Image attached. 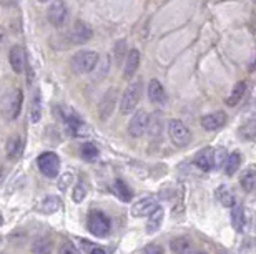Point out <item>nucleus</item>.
Listing matches in <instances>:
<instances>
[{"mask_svg": "<svg viewBox=\"0 0 256 254\" xmlns=\"http://www.w3.org/2000/svg\"><path fill=\"white\" fill-rule=\"evenodd\" d=\"M20 151H22V140H20V136H12V138H8L7 141V156L10 160L17 158L20 155Z\"/></svg>", "mask_w": 256, "mask_h": 254, "instance_id": "obj_31", "label": "nucleus"}, {"mask_svg": "<svg viewBox=\"0 0 256 254\" xmlns=\"http://www.w3.org/2000/svg\"><path fill=\"white\" fill-rule=\"evenodd\" d=\"M32 253L34 254H52L54 253V241L47 236L38 238V240L34 241Z\"/></svg>", "mask_w": 256, "mask_h": 254, "instance_id": "obj_23", "label": "nucleus"}, {"mask_svg": "<svg viewBox=\"0 0 256 254\" xmlns=\"http://www.w3.org/2000/svg\"><path fill=\"white\" fill-rule=\"evenodd\" d=\"M8 60H10V65H12V70L15 73H22L24 72L25 55H24L22 47H18V45L12 47V50H10V55H8Z\"/></svg>", "mask_w": 256, "mask_h": 254, "instance_id": "obj_17", "label": "nucleus"}, {"mask_svg": "<svg viewBox=\"0 0 256 254\" xmlns=\"http://www.w3.org/2000/svg\"><path fill=\"white\" fill-rule=\"evenodd\" d=\"M168 135H170L173 145L178 146V148H185L192 141L190 130H188V126L182 120H170V123H168Z\"/></svg>", "mask_w": 256, "mask_h": 254, "instance_id": "obj_4", "label": "nucleus"}, {"mask_svg": "<svg viewBox=\"0 0 256 254\" xmlns=\"http://www.w3.org/2000/svg\"><path fill=\"white\" fill-rule=\"evenodd\" d=\"M22 101H24V95L20 90H14L8 96V110H7V116L8 120H15L20 115V110H22Z\"/></svg>", "mask_w": 256, "mask_h": 254, "instance_id": "obj_13", "label": "nucleus"}, {"mask_svg": "<svg viewBox=\"0 0 256 254\" xmlns=\"http://www.w3.org/2000/svg\"><path fill=\"white\" fill-rule=\"evenodd\" d=\"M148 133L150 136H160L162 130H163V121H162V116L155 113L153 116H148V126H146Z\"/></svg>", "mask_w": 256, "mask_h": 254, "instance_id": "obj_30", "label": "nucleus"}, {"mask_svg": "<svg viewBox=\"0 0 256 254\" xmlns=\"http://www.w3.org/2000/svg\"><path fill=\"white\" fill-rule=\"evenodd\" d=\"M80 155H82V158H84L85 161H95L96 158H98L100 150L96 148V145H94L92 141H86V143L82 145Z\"/></svg>", "mask_w": 256, "mask_h": 254, "instance_id": "obj_28", "label": "nucleus"}, {"mask_svg": "<svg viewBox=\"0 0 256 254\" xmlns=\"http://www.w3.org/2000/svg\"><path fill=\"white\" fill-rule=\"evenodd\" d=\"M90 254H105V251L102 250V248H94V250H92V253Z\"/></svg>", "mask_w": 256, "mask_h": 254, "instance_id": "obj_39", "label": "nucleus"}, {"mask_svg": "<svg viewBox=\"0 0 256 254\" xmlns=\"http://www.w3.org/2000/svg\"><path fill=\"white\" fill-rule=\"evenodd\" d=\"M74 180V175L72 173H66V175H64L62 178H60V183H58V188L62 191H65L66 190V186H68V181H72Z\"/></svg>", "mask_w": 256, "mask_h": 254, "instance_id": "obj_38", "label": "nucleus"}, {"mask_svg": "<svg viewBox=\"0 0 256 254\" xmlns=\"http://www.w3.org/2000/svg\"><path fill=\"white\" fill-rule=\"evenodd\" d=\"M58 254H80L78 250L75 248L74 243H70V241H65L62 246H60V250H58Z\"/></svg>", "mask_w": 256, "mask_h": 254, "instance_id": "obj_35", "label": "nucleus"}, {"mask_svg": "<svg viewBox=\"0 0 256 254\" xmlns=\"http://www.w3.org/2000/svg\"><path fill=\"white\" fill-rule=\"evenodd\" d=\"M240 165H242V156H240L238 151H233L232 155H228V158L223 165L226 176H233L240 170Z\"/></svg>", "mask_w": 256, "mask_h": 254, "instance_id": "obj_27", "label": "nucleus"}, {"mask_svg": "<svg viewBox=\"0 0 256 254\" xmlns=\"http://www.w3.org/2000/svg\"><path fill=\"white\" fill-rule=\"evenodd\" d=\"M40 118H42V96H40V91L35 88L32 100H30V121L38 123Z\"/></svg>", "mask_w": 256, "mask_h": 254, "instance_id": "obj_19", "label": "nucleus"}, {"mask_svg": "<svg viewBox=\"0 0 256 254\" xmlns=\"http://www.w3.org/2000/svg\"><path fill=\"white\" fill-rule=\"evenodd\" d=\"M60 116H62V120H64V123L66 126V130H68V133H72L74 136L86 135L84 121L80 120V116L76 115L72 108H64V106H60Z\"/></svg>", "mask_w": 256, "mask_h": 254, "instance_id": "obj_5", "label": "nucleus"}, {"mask_svg": "<svg viewBox=\"0 0 256 254\" xmlns=\"http://www.w3.org/2000/svg\"><path fill=\"white\" fill-rule=\"evenodd\" d=\"M60 210H62V200H60L58 196L48 195L47 198H44L38 205V211L44 213V215H54V213H57Z\"/></svg>", "mask_w": 256, "mask_h": 254, "instance_id": "obj_16", "label": "nucleus"}, {"mask_svg": "<svg viewBox=\"0 0 256 254\" xmlns=\"http://www.w3.org/2000/svg\"><path fill=\"white\" fill-rule=\"evenodd\" d=\"M226 123V115L224 111H214V113H208L202 118V126L206 131H214L220 130Z\"/></svg>", "mask_w": 256, "mask_h": 254, "instance_id": "obj_12", "label": "nucleus"}, {"mask_svg": "<svg viewBox=\"0 0 256 254\" xmlns=\"http://www.w3.org/2000/svg\"><path fill=\"white\" fill-rule=\"evenodd\" d=\"M163 218H165V213H163V208L158 206L155 211L152 213L150 216H148V223H146V233H150V235H153V233H156L158 230H160L162 223H163Z\"/></svg>", "mask_w": 256, "mask_h": 254, "instance_id": "obj_21", "label": "nucleus"}, {"mask_svg": "<svg viewBox=\"0 0 256 254\" xmlns=\"http://www.w3.org/2000/svg\"><path fill=\"white\" fill-rule=\"evenodd\" d=\"M148 98H150L152 103L156 105L165 101V88L158 80H150V83H148Z\"/></svg>", "mask_w": 256, "mask_h": 254, "instance_id": "obj_18", "label": "nucleus"}, {"mask_svg": "<svg viewBox=\"0 0 256 254\" xmlns=\"http://www.w3.org/2000/svg\"><path fill=\"white\" fill-rule=\"evenodd\" d=\"M143 254H163V248L160 245H148L143 250Z\"/></svg>", "mask_w": 256, "mask_h": 254, "instance_id": "obj_37", "label": "nucleus"}, {"mask_svg": "<svg viewBox=\"0 0 256 254\" xmlns=\"http://www.w3.org/2000/svg\"><path fill=\"white\" fill-rule=\"evenodd\" d=\"M125 48H126V43L124 42V40L116 42V45H115V58H116V62H118V63L122 62V60H124Z\"/></svg>", "mask_w": 256, "mask_h": 254, "instance_id": "obj_36", "label": "nucleus"}, {"mask_svg": "<svg viewBox=\"0 0 256 254\" xmlns=\"http://www.w3.org/2000/svg\"><path fill=\"white\" fill-rule=\"evenodd\" d=\"M146 126H148L146 111L138 110L136 113L132 116L130 123H128V133H130V136H133V138H140V136L145 135Z\"/></svg>", "mask_w": 256, "mask_h": 254, "instance_id": "obj_8", "label": "nucleus"}, {"mask_svg": "<svg viewBox=\"0 0 256 254\" xmlns=\"http://www.w3.org/2000/svg\"><path fill=\"white\" fill-rule=\"evenodd\" d=\"M66 18V7L64 0H55V2L48 7V20L54 27H60L64 25Z\"/></svg>", "mask_w": 256, "mask_h": 254, "instance_id": "obj_11", "label": "nucleus"}, {"mask_svg": "<svg viewBox=\"0 0 256 254\" xmlns=\"http://www.w3.org/2000/svg\"><path fill=\"white\" fill-rule=\"evenodd\" d=\"M86 198V188L82 185V183H78L75 188H74V193H72V200H74L75 203H82Z\"/></svg>", "mask_w": 256, "mask_h": 254, "instance_id": "obj_34", "label": "nucleus"}, {"mask_svg": "<svg viewBox=\"0 0 256 254\" xmlns=\"http://www.w3.org/2000/svg\"><path fill=\"white\" fill-rule=\"evenodd\" d=\"M142 98V80H136L126 86L124 96L120 100V110L124 115H130L136 108V103Z\"/></svg>", "mask_w": 256, "mask_h": 254, "instance_id": "obj_2", "label": "nucleus"}, {"mask_svg": "<svg viewBox=\"0 0 256 254\" xmlns=\"http://www.w3.org/2000/svg\"><path fill=\"white\" fill-rule=\"evenodd\" d=\"M96 63H98V55L95 52H90V50H82V52H76L72 58V68L76 73H90L94 72Z\"/></svg>", "mask_w": 256, "mask_h": 254, "instance_id": "obj_1", "label": "nucleus"}, {"mask_svg": "<svg viewBox=\"0 0 256 254\" xmlns=\"http://www.w3.org/2000/svg\"><path fill=\"white\" fill-rule=\"evenodd\" d=\"M232 223L236 231H243L246 225V218H244V208L242 205H234L232 210Z\"/></svg>", "mask_w": 256, "mask_h": 254, "instance_id": "obj_25", "label": "nucleus"}, {"mask_svg": "<svg viewBox=\"0 0 256 254\" xmlns=\"http://www.w3.org/2000/svg\"><path fill=\"white\" fill-rule=\"evenodd\" d=\"M38 2H48V0H38Z\"/></svg>", "mask_w": 256, "mask_h": 254, "instance_id": "obj_42", "label": "nucleus"}, {"mask_svg": "<svg viewBox=\"0 0 256 254\" xmlns=\"http://www.w3.org/2000/svg\"><path fill=\"white\" fill-rule=\"evenodd\" d=\"M92 38V28L88 23L85 22H75L74 27L70 28L68 32V40L72 43L75 45H82V43H86L88 40Z\"/></svg>", "mask_w": 256, "mask_h": 254, "instance_id": "obj_9", "label": "nucleus"}, {"mask_svg": "<svg viewBox=\"0 0 256 254\" xmlns=\"http://www.w3.org/2000/svg\"><path fill=\"white\" fill-rule=\"evenodd\" d=\"M110 190L112 193L118 198V200H122L124 203H128V201H132V196H133V193L130 188L126 186V183L125 181H122V180H115L114 183H112V186H110Z\"/></svg>", "mask_w": 256, "mask_h": 254, "instance_id": "obj_20", "label": "nucleus"}, {"mask_svg": "<svg viewBox=\"0 0 256 254\" xmlns=\"http://www.w3.org/2000/svg\"><path fill=\"white\" fill-rule=\"evenodd\" d=\"M240 183H242V188L246 193H252L253 188L256 185V170L253 165H250L246 170L243 171L242 178H240Z\"/></svg>", "mask_w": 256, "mask_h": 254, "instance_id": "obj_22", "label": "nucleus"}, {"mask_svg": "<svg viewBox=\"0 0 256 254\" xmlns=\"http://www.w3.org/2000/svg\"><path fill=\"white\" fill-rule=\"evenodd\" d=\"M228 158V153H226V150L224 148H216V150H213V163L216 168H222V166L224 165V161H226Z\"/></svg>", "mask_w": 256, "mask_h": 254, "instance_id": "obj_33", "label": "nucleus"}, {"mask_svg": "<svg viewBox=\"0 0 256 254\" xmlns=\"http://www.w3.org/2000/svg\"><path fill=\"white\" fill-rule=\"evenodd\" d=\"M2 223H4V218H2V215H0V226H2Z\"/></svg>", "mask_w": 256, "mask_h": 254, "instance_id": "obj_40", "label": "nucleus"}, {"mask_svg": "<svg viewBox=\"0 0 256 254\" xmlns=\"http://www.w3.org/2000/svg\"><path fill=\"white\" fill-rule=\"evenodd\" d=\"M216 196H218L220 203H222L224 208H233L234 206V193L230 190V188L222 186L216 191Z\"/></svg>", "mask_w": 256, "mask_h": 254, "instance_id": "obj_29", "label": "nucleus"}, {"mask_svg": "<svg viewBox=\"0 0 256 254\" xmlns=\"http://www.w3.org/2000/svg\"><path fill=\"white\" fill-rule=\"evenodd\" d=\"M222 254H230V253H222Z\"/></svg>", "mask_w": 256, "mask_h": 254, "instance_id": "obj_43", "label": "nucleus"}, {"mask_svg": "<svg viewBox=\"0 0 256 254\" xmlns=\"http://www.w3.org/2000/svg\"><path fill=\"white\" fill-rule=\"evenodd\" d=\"M193 254H206V253H193Z\"/></svg>", "mask_w": 256, "mask_h": 254, "instance_id": "obj_41", "label": "nucleus"}, {"mask_svg": "<svg viewBox=\"0 0 256 254\" xmlns=\"http://www.w3.org/2000/svg\"><path fill=\"white\" fill-rule=\"evenodd\" d=\"M254 133H256V125H254V120H250L246 121L243 126H242V136L244 140H250L252 141L254 138Z\"/></svg>", "mask_w": 256, "mask_h": 254, "instance_id": "obj_32", "label": "nucleus"}, {"mask_svg": "<svg viewBox=\"0 0 256 254\" xmlns=\"http://www.w3.org/2000/svg\"><path fill=\"white\" fill-rule=\"evenodd\" d=\"M138 65H140V52L136 48H132L126 55V60L124 63V75L125 78H132L136 73Z\"/></svg>", "mask_w": 256, "mask_h": 254, "instance_id": "obj_14", "label": "nucleus"}, {"mask_svg": "<svg viewBox=\"0 0 256 254\" xmlns=\"http://www.w3.org/2000/svg\"><path fill=\"white\" fill-rule=\"evenodd\" d=\"M194 165L203 171H212L214 168L213 163V148H203L194 156Z\"/></svg>", "mask_w": 256, "mask_h": 254, "instance_id": "obj_15", "label": "nucleus"}, {"mask_svg": "<svg viewBox=\"0 0 256 254\" xmlns=\"http://www.w3.org/2000/svg\"><path fill=\"white\" fill-rule=\"evenodd\" d=\"M170 250L175 254H190L192 243L185 236H178L175 240L170 241Z\"/></svg>", "mask_w": 256, "mask_h": 254, "instance_id": "obj_24", "label": "nucleus"}, {"mask_svg": "<svg viewBox=\"0 0 256 254\" xmlns=\"http://www.w3.org/2000/svg\"><path fill=\"white\" fill-rule=\"evenodd\" d=\"M158 208V200L155 196H145L142 200H138L135 205L132 206V216L133 218H145L150 216L153 211Z\"/></svg>", "mask_w": 256, "mask_h": 254, "instance_id": "obj_7", "label": "nucleus"}, {"mask_svg": "<svg viewBox=\"0 0 256 254\" xmlns=\"http://www.w3.org/2000/svg\"><path fill=\"white\" fill-rule=\"evenodd\" d=\"M86 226H88V231L94 236L105 238L112 230V221H110V218L104 215L102 211H92L88 215Z\"/></svg>", "mask_w": 256, "mask_h": 254, "instance_id": "obj_3", "label": "nucleus"}, {"mask_svg": "<svg viewBox=\"0 0 256 254\" xmlns=\"http://www.w3.org/2000/svg\"><path fill=\"white\" fill-rule=\"evenodd\" d=\"M37 165L40 171L44 173L47 178H57L58 171H60V158L57 153L54 151H45L38 156Z\"/></svg>", "mask_w": 256, "mask_h": 254, "instance_id": "obj_6", "label": "nucleus"}, {"mask_svg": "<svg viewBox=\"0 0 256 254\" xmlns=\"http://www.w3.org/2000/svg\"><path fill=\"white\" fill-rule=\"evenodd\" d=\"M244 91H246V83H244V82H238L236 85L233 86L232 93H230V96L226 98V105L228 106H236L240 101L243 100Z\"/></svg>", "mask_w": 256, "mask_h": 254, "instance_id": "obj_26", "label": "nucleus"}, {"mask_svg": "<svg viewBox=\"0 0 256 254\" xmlns=\"http://www.w3.org/2000/svg\"><path fill=\"white\" fill-rule=\"evenodd\" d=\"M115 103H116V90L115 88H110L106 93L104 95L102 98L100 105H98V111H100V118L102 120H106L108 116H112L115 110Z\"/></svg>", "mask_w": 256, "mask_h": 254, "instance_id": "obj_10", "label": "nucleus"}]
</instances>
